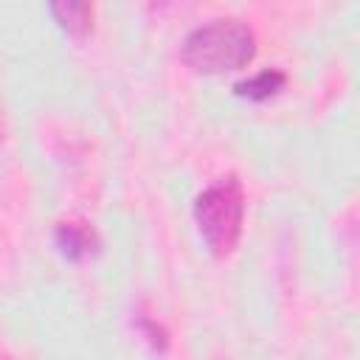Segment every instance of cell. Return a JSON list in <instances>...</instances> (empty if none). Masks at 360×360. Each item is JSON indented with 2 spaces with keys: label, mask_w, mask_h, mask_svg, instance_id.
<instances>
[{
  "label": "cell",
  "mask_w": 360,
  "mask_h": 360,
  "mask_svg": "<svg viewBox=\"0 0 360 360\" xmlns=\"http://www.w3.org/2000/svg\"><path fill=\"white\" fill-rule=\"evenodd\" d=\"M284 82H287V76H284L281 70L270 68V70H262V73H256V76H250V79H245V82H236L233 90H236V96H242V98L264 101V98L276 96V93L284 87Z\"/></svg>",
  "instance_id": "5b68a950"
},
{
  "label": "cell",
  "mask_w": 360,
  "mask_h": 360,
  "mask_svg": "<svg viewBox=\"0 0 360 360\" xmlns=\"http://www.w3.org/2000/svg\"><path fill=\"white\" fill-rule=\"evenodd\" d=\"M53 239L62 256H68L70 262H82L98 250V236L84 222H59Z\"/></svg>",
  "instance_id": "3957f363"
},
{
  "label": "cell",
  "mask_w": 360,
  "mask_h": 360,
  "mask_svg": "<svg viewBox=\"0 0 360 360\" xmlns=\"http://www.w3.org/2000/svg\"><path fill=\"white\" fill-rule=\"evenodd\" d=\"M256 56V37L242 20H211L183 39V59L197 73L242 70Z\"/></svg>",
  "instance_id": "6da1fadb"
},
{
  "label": "cell",
  "mask_w": 360,
  "mask_h": 360,
  "mask_svg": "<svg viewBox=\"0 0 360 360\" xmlns=\"http://www.w3.org/2000/svg\"><path fill=\"white\" fill-rule=\"evenodd\" d=\"M48 11L53 14V20L73 37H84L93 28V6L90 3H51Z\"/></svg>",
  "instance_id": "277c9868"
},
{
  "label": "cell",
  "mask_w": 360,
  "mask_h": 360,
  "mask_svg": "<svg viewBox=\"0 0 360 360\" xmlns=\"http://www.w3.org/2000/svg\"><path fill=\"white\" fill-rule=\"evenodd\" d=\"M242 217H245V194L242 183L228 174L197 194L194 200V219L197 228L214 256H228L242 233Z\"/></svg>",
  "instance_id": "7a4b0ae2"
}]
</instances>
